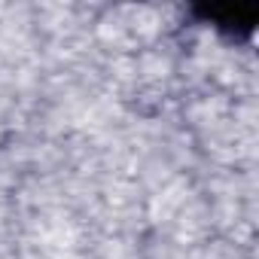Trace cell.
Masks as SVG:
<instances>
[{"label":"cell","mask_w":259,"mask_h":259,"mask_svg":"<svg viewBox=\"0 0 259 259\" xmlns=\"http://www.w3.org/2000/svg\"><path fill=\"white\" fill-rule=\"evenodd\" d=\"M198 16L204 22H210L213 28H220L223 34H232V37H247L256 28V19H259L256 10H241V7H235V10L210 7V10H198Z\"/></svg>","instance_id":"1"}]
</instances>
